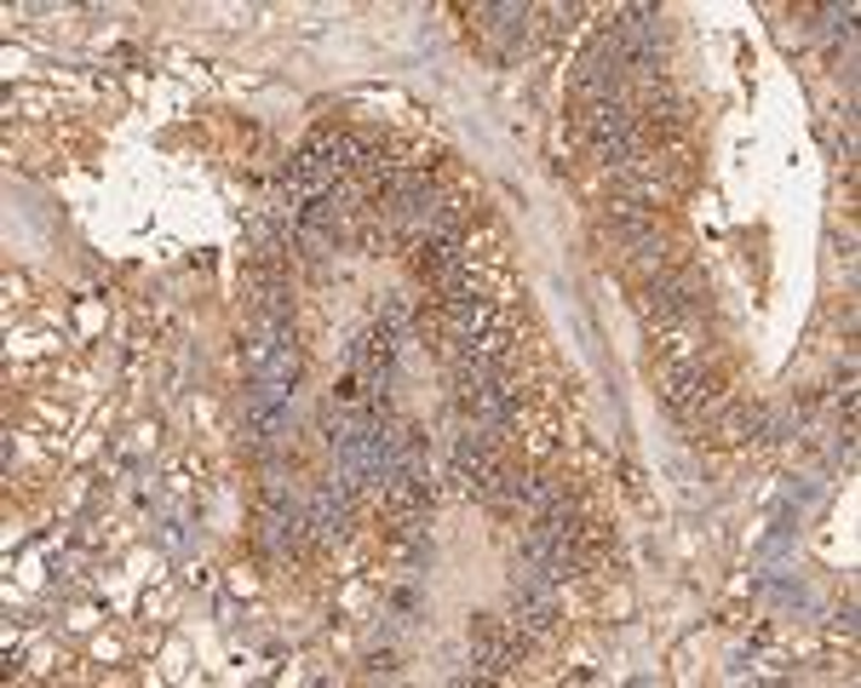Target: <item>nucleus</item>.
Instances as JSON below:
<instances>
[{
	"mask_svg": "<svg viewBox=\"0 0 861 688\" xmlns=\"http://www.w3.org/2000/svg\"><path fill=\"white\" fill-rule=\"evenodd\" d=\"M764 425H770V407H729V414L718 419V442H747V437H764Z\"/></svg>",
	"mask_w": 861,
	"mask_h": 688,
	"instance_id": "1",
	"label": "nucleus"
}]
</instances>
